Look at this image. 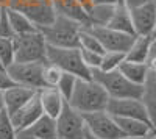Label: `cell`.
Returning <instances> with one entry per match:
<instances>
[{
	"label": "cell",
	"mask_w": 156,
	"mask_h": 139,
	"mask_svg": "<svg viewBox=\"0 0 156 139\" xmlns=\"http://www.w3.org/2000/svg\"><path fill=\"white\" fill-rule=\"evenodd\" d=\"M109 95L106 91L92 78H76L73 92L67 103L81 114L87 112H95V111H103L106 109Z\"/></svg>",
	"instance_id": "obj_1"
},
{
	"label": "cell",
	"mask_w": 156,
	"mask_h": 139,
	"mask_svg": "<svg viewBox=\"0 0 156 139\" xmlns=\"http://www.w3.org/2000/svg\"><path fill=\"white\" fill-rule=\"evenodd\" d=\"M90 75H92V80H95L106 91L109 98H140L142 86L131 83L125 75H122L119 69L108 72L92 69Z\"/></svg>",
	"instance_id": "obj_2"
},
{
	"label": "cell",
	"mask_w": 156,
	"mask_h": 139,
	"mask_svg": "<svg viewBox=\"0 0 156 139\" xmlns=\"http://www.w3.org/2000/svg\"><path fill=\"white\" fill-rule=\"evenodd\" d=\"M81 28H83V25L78 23L76 20L56 14L55 20L51 23L39 27L37 30L42 33L47 45L78 47V34H80Z\"/></svg>",
	"instance_id": "obj_3"
},
{
	"label": "cell",
	"mask_w": 156,
	"mask_h": 139,
	"mask_svg": "<svg viewBox=\"0 0 156 139\" xmlns=\"http://www.w3.org/2000/svg\"><path fill=\"white\" fill-rule=\"evenodd\" d=\"M47 61L58 66L62 72L72 73L76 78H92L90 69L83 62L78 47H53L47 45Z\"/></svg>",
	"instance_id": "obj_4"
},
{
	"label": "cell",
	"mask_w": 156,
	"mask_h": 139,
	"mask_svg": "<svg viewBox=\"0 0 156 139\" xmlns=\"http://www.w3.org/2000/svg\"><path fill=\"white\" fill-rule=\"evenodd\" d=\"M12 42H14V61L47 62V42L39 30L17 34L12 37Z\"/></svg>",
	"instance_id": "obj_5"
},
{
	"label": "cell",
	"mask_w": 156,
	"mask_h": 139,
	"mask_svg": "<svg viewBox=\"0 0 156 139\" xmlns=\"http://www.w3.org/2000/svg\"><path fill=\"white\" fill-rule=\"evenodd\" d=\"M8 8L23 12L37 28L51 23L56 17L50 0H9Z\"/></svg>",
	"instance_id": "obj_6"
},
{
	"label": "cell",
	"mask_w": 156,
	"mask_h": 139,
	"mask_svg": "<svg viewBox=\"0 0 156 139\" xmlns=\"http://www.w3.org/2000/svg\"><path fill=\"white\" fill-rule=\"evenodd\" d=\"M42 67L44 62H11L5 69L14 84L31 87L34 91L42 89L44 81H42Z\"/></svg>",
	"instance_id": "obj_7"
},
{
	"label": "cell",
	"mask_w": 156,
	"mask_h": 139,
	"mask_svg": "<svg viewBox=\"0 0 156 139\" xmlns=\"http://www.w3.org/2000/svg\"><path fill=\"white\" fill-rule=\"evenodd\" d=\"M58 139H84L86 123L81 112L75 111L67 102L56 117Z\"/></svg>",
	"instance_id": "obj_8"
},
{
	"label": "cell",
	"mask_w": 156,
	"mask_h": 139,
	"mask_svg": "<svg viewBox=\"0 0 156 139\" xmlns=\"http://www.w3.org/2000/svg\"><path fill=\"white\" fill-rule=\"evenodd\" d=\"M83 117L86 123V130L100 139H122L123 137L114 117L106 109L87 112V114H83Z\"/></svg>",
	"instance_id": "obj_9"
},
{
	"label": "cell",
	"mask_w": 156,
	"mask_h": 139,
	"mask_svg": "<svg viewBox=\"0 0 156 139\" xmlns=\"http://www.w3.org/2000/svg\"><path fill=\"white\" fill-rule=\"evenodd\" d=\"M92 33L97 36L101 47L105 52H123L126 53L129 45H131L134 34H128L112 30L109 27H89Z\"/></svg>",
	"instance_id": "obj_10"
},
{
	"label": "cell",
	"mask_w": 156,
	"mask_h": 139,
	"mask_svg": "<svg viewBox=\"0 0 156 139\" xmlns=\"http://www.w3.org/2000/svg\"><path fill=\"white\" fill-rule=\"evenodd\" d=\"M106 111L112 117H133L150 122L148 112L140 98H109Z\"/></svg>",
	"instance_id": "obj_11"
},
{
	"label": "cell",
	"mask_w": 156,
	"mask_h": 139,
	"mask_svg": "<svg viewBox=\"0 0 156 139\" xmlns=\"http://www.w3.org/2000/svg\"><path fill=\"white\" fill-rule=\"evenodd\" d=\"M133 28L136 36H153L156 30V2L140 5L129 9Z\"/></svg>",
	"instance_id": "obj_12"
},
{
	"label": "cell",
	"mask_w": 156,
	"mask_h": 139,
	"mask_svg": "<svg viewBox=\"0 0 156 139\" xmlns=\"http://www.w3.org/2000/svg\"><path fill=\"white\" fill-rule=\"evenodd\" d=\"M42 114L44 112H42V106H41V100H39V94L36 92L30 102H27L22 108H19L16 112H12L9 116H11L14 128L19 131V130H27Z\"/></svg>",
	"instance_id": "obj_13"
},
{
	"label": "cell",
	"mask_w": 156,
	"mask_h": 139,
	"mask_svg": "<svg viewBox=\"0 0 156 139\" xmlns=\"http://www.w3.org/2000/svg\"><path fill=\"white\" fill-rule=\"evenodd\" d=\"M36 92H37V91L31 89V87L12 84L11 87H8V89H5V91L2 92L5 111L8 112V114L16 112L19 108H22L27 102H30V100L34 97Z\"/></svg>",
	"instance_id": "obj_14"
},
{
	"label": "cell",
	"mask_w": 156,
	"mask_h": 139,
	"mask_svg": "<svg viewBox=\"0 0 156 139\" xmlns=\"http://www.w3.org/2000/svg\"><path fill=\"white\" fill-rule=\"evenodd\" d=\"M37 94H39V100H41L42 112L56 119L59 112L62 111L64 105H66V98L61 95V92L55 86H45L42 89H39Z\"/></svg>",
	"instance_id": "obj_15"
},
{
	"label": "cell",
	"mask_w": 156,
	"mask_h": 139,
	"mask_svg": "<svg viewBox=\"0 0 156 139\" xmlns=\"http://www.w3.org/2000/svg\"><path fill=\"white\" fill-rule=\"evenodd\" d=\"M50 2L58 16L69 17L72 20H76L78 23H81L83 27H89L87 12L76 0H50Z\"/></svg>",
	"instance_id": "obj_16"
},
{
	"label": "cell",
	"mask_w": 156,
	"mask_h": 139,
	"mask_svg": "<svg viewBox=\"0 0 156 139\" xmlns=\"http://www.w3.org/2000/svg\"><path fill=\"white\" fill-rule=\"evenodd\" d=\"M153 48V36H134L128 52L125 53V59L136 62H147Z\"/></svg>",
	"instance_id": "obj_17"
},
{
	"label": "cell",
	"mask_w": 156,
	"mask_h": 139,
	"mask_svg": "<svg viewBox=\"0 0 156 139\" xmlns=\"http://www.w3.org/2000/svg\"><path fill=\"white\" fill-rule=\"evenodd\" d=\"M114 120L123 136H144L153 133V125L145 120L133 117H114Z\"/></svg>",
	"instance_id": "obj_18"
},
{
	"label": "cell",
	"mask_w": 156,
	"mask_h": 139,
	"mask_svg": "<svg viewBox=\"0 0 156 139\" xmlns=\"http://www.w3.org/2000/svg\"><path fill=\"white\" fill-rule=\"evenodd\" d=\"M140 100L144 103L150 122L153 125L154 119H156V73L150 72L147 80L142 84V94H140Z\"/></svg>",
	"instance_id": "obj_19"
},
{
	"label": "cell",
	"mask_w": 156,
	"mask_h": 139,
	"mask_svg": "<svg viewBox=\"0 0 156 139\" xmlns=\"http://www.w3.org/2000/svg\"><path fill=\"white\" fill-rule=\"evenodd\" d=\"M119 70L131 83L140 84V86L144 84V81L147 80L148 73H150L147 62H136V61H128V59L122 61V64L119 66Z\"/></svg>",
	"instance_id": "obj_20"
},
{
	"label": "cell",
	"mask_w": 156,
	"mask_h": 139,
	"mask_svg": "<svg viewBox=\"0 0 156 139\" xmlns=\"http://www.w3.org/2000/svg\"><path fill=\"white\" fill-rule=\"evenodd\" d=\"M27 130L39 139H58L56 119L50 117L47 114H42L33 125H30Z\"/></svg>",
	"instance_id": "obj_21"
},
{
	"label": "cell",
	"mask_w": 156,
	"mask_h": 139,
	"mask_svg": "<svg viewBox=\"0 0 156 139\" xmlns=\"http://www.w3.org/2000/svg\"><path fill=\"white\" fill-rule=\"evenodd\" d=\"M106 27L117 30V31H122V33H128V34H134V28H133V22H131V16H129V9L123 5L119 3L115 5L114 9V14L109 20V23ZM136 36V34H134Z\"/></svg>",
	"instance_id": "obj_22"
},
{
	"label": "cell",
	"mask_w": 156,
	"mask_h": 139,
	"mask_svg": "<svg viewBox=\"0 0 156 139\" xmlns=\"http://www.w3.org/2000/svg\"><path fill=\"white\" fill-rule=\"evenodd\" d=\"M115 5H92L87 9L89 27H106L114 14Z\"/></svg>",
	"instance_id": "obj_23"
},
{
	"label": "cell",
	"mask_w": 156,
	"mask_h": 139,
	"mask_svg": "<svg viewBox=\"0 0 156 139\" xmlns=\"http://www.w3.org/2000/svg\"><path fill=\"white\" fill-rule=\"evenodd\" d=\"M6 12H8V19H9V23H11V28H12V31H14V36L31 33V31L37 30V27L23 14V12L16 11L12 8H6Z\"/></svg>",
	"instance_id": "obj_24"
},
{
	"label": "cell",
	"mask_w": 156,
	"mask_h": 139,
	"mask_svg": "<svg viewBox=\"0 0 156 139\" xmlns=\"http://www.w3.org/2000/svg\"><path fill=\"white\" fill-rule=\"evenodd\" d=\"M78 48L83 50H89V52H97V53H103V50L100 41L97 39V36L92 33L89 27H83L78 34Z\"/></svg>",
	"instance_id": "obj_25"
},
{
	"label": "cell",
	"mask_w": 156,
	"mask_h": 139,
	"mask_svg": "<svg viewBox=\"0 0 156 139\" xmlns=\"http://www.w3.org/2000/svg\"><path fill=\"white\" fill-rule=\"evenodd\" d=\"M125 59V53L123 52H103L101 55V62H100V70H115L119 69V66L122 64V61Z\"/></svg>",
	"instance_id": "obj_26"
},
{
	"label": "cell",
	"mask_w": 156,
	"mask_h": 139,
	"mask_svg": "<svg viewBox=\"0 0 156 139\" xmlns=\"http://www.w3.org/2000/svg\"><path fill=\"white\" fill-rule=\"evenodd\" d=\"M0 62L6 69L14 62V42L12 37H0Z\"/></svg>",
	"instance_id": "obj_27"
},
{
	"label": "cell",
	"mask_w": 156,
	"mask_h": 139,
	"mask_svg": "<svg viewBox=\"0 0 156 139\" xmlns=\"http://www.w3.org/2000/svg\"><path fill=\"white\" fill-rule=\"evenodd\" d=\"M62 75V70L51 64V62H44V67H42V81H44V86H56L59 78Z\"/></svg>",
	"instance_id": "obj_28"
},
{
	"label": "cell",
	"mask_w": 156,
	"mask_h": 139,
	"mask_svg": "<svg viewBox=\"0 0 156 139\" xmlns=\"http://www.w3.org/2000/svg\"><path fill=\"white\" fill-rule=\"evenodd\" d=\"M75 83H76V77H75V75L62 72V75H61V78H59L58 84L55 86L56 89L61 92V95L66 98V102L70 98V95H72V92H73Z\"/></svg>",
	"instance_id": "obj_29"
},
{
	"label": "cell",
	"mask_w": 156,
	"mask_h": 139,
	"mask_svg": "<svg viewBox=\"0 0 156 139\" xmlns=\"http://www.w3.org/2000/svg\"><path fill=\"white\" fill-rule=\"evenodd\" d=\"M17 130L14 128L11 116L5 109L0 111V139H16Z\"/></svg>",
	"instance_id": "obj_30"
},
{
	"label": "cell",
	"mask_w": 156,
	"mask_h": 139,
	"mask_svg": "<svg viewBox=\"0 0 156 139\" xmlns=\"http://www.w3.org/2000/svg\"><path fill=\"white\" fill-rule=\"evenodd\" d=\"M80 53L83 58V62L92 70V69H98L100 62H101V55L103 53H97V52H89V50H83L80 48Z\"/></svg>",
	"instance_id": "obj_31"
},
{
	"label": "cell",
	"mask_w": 156,
	"mask_h": 139,
	"mask_svg": "<svg viewBox=\"0 0 156 139\" xmlns=\"http://www.w3.org/2000/svg\"><path fill=\"white\" fill-rule=\"evenodd\" d=\"M0 37H14V31L11 28L6 8L0 9Z\"/></svg>",
	"instance_id": "obj_32"
},
{
	"label": "cell",
	"mask_w": 156,
	"mask_h": 139,
	"mask_svg": "<svg viewBox=\"0 0 156 139\" xmlns=\"http://www.w3.org/2000/svg\"><path fill=\"white\" fill-rule=\"evenodd\" d=\"M14 84V81L11 80V77L8 75V72L5 69H0V92H3L5 89L11 87Z\"/></svg>",
	"instance_id": "obj_33"
},
{
	"label": "cell",
	"mask_w": 156,
	"mask_h": 139,
	"mask_svg": "<svg viewBox=\"0 0 156 139\" xmlns=\"http://www.w3.org/2000/svg\"><path fill=\"white\" fill-rule=\"evenodd\" d=\"M151 2V0H122V3L128 8V9H131V8H136V6H140V5H145Z\"/></svg>",
	"instance_id": "obj_34"
},
{
	"label": "cell",
	"mask_w": 156,
	"mask_h": 139,
	"mask_svg": "<svg viewBox=\"0 0 156 139\" xmlns=\"http://www.w3.org/2000/svg\"><path fill=\"white\" fill-rule=\"evenodd\" d=\"M16 139H39V137H36L34 134H31L28 130H19L16 133Z\"/></svg>",
	"instance_id": "obj_35"
},
{
	"label": "cell",
	"mask_w": 156,
	"mask_h": 139,
	"mask_svg": "<svg viewBox=\"0 0 156 139\" xmlns=\"http://www.w3.org/2000/svg\"><path fill=\"white\" fill-rule=\"evenodd\" d=\"M122 0H92V5H119Z\"/></svg>",
	"instance_id": "obj_36"
},
{
	"label": "cell",
	"mask_w": 156,
	"mask_h": 139,
	"mask_svg": "<svg viewBox=\"0 0 156 139\" xmlns=\"http://www.w3.org/2000/svg\"><path fill=\"white\" fill-rule=\"evenodd\" d=\"M122 139H156V133H148V134H144V136H123Z\"/></svg>",
	"instance_id": "obj_37"
},
{
	"label": "cell",
	"mask_w": 156,
	"mask_h": 139,
	"mask_svg": "<svg viewBox=\"0 0 156 139\" xmlns=\"http://www.w3.org/2000/svg\"><path fill=\"white\" fill-rule=\"evenodd\" d=\"M76 2L80 3L84 9H86V12H87V9H89L90 6H92V0H76Z\"/></svg>",
	"instance_id": "obj_38"
},
{
	"label": "cell",
	"mask_w": 156,
	"mask_h": 139,
	"mask_svg": "<svg viewBox=\"0 0 156 139\" xmlns=\"http://www.w3.org/2000/svg\"><path fill=\"white\" fill-rule=\"evenodd\" d=\"M84 139H100V137H97V136H94L92 133H89V131L86 130V133H84Z\"/></svg>",
	"instance_id": "obj_39"
},
{
	"label": "cell",
	"mask_w": 156,
	"mask_h": 139,
	"mask_svg": "<svg viewBox=\"0 0 156 139\" xmlns=\"http://www.w3.org/2000/svg\"><path fill=\"white\" fill-rule=\"evenodd\" d=\"M9 6V0H0V8H8Z\"/></svg>",
	"instance_id": "obj_40"
},
{
	"label": "cell",
	"mask_w": 156,
	"mask_h": 139,
	"mask_svg": "<svg viewBox=\"0 0 156 139\" xmlns=\"http://www.w3.org/2000/svg\"><path fill=\"white\" fill-rule=\"evenodd\" d=\"M2 109H5V106H3V95H2V92H0V111Z\"/></svg>",
	"instance_id": "obj_41"
},
{
	"label": "cell",
	"mask_w": 156,
	"mask_h": 139,
	"mask_svg": "<svg viewBox=\"0 0 156 139\" xmlns=\"http://www.w3.org/2000/svg\"><path fill=\"white\" fill-rule=\"evenodd\" d=\"M153 47H156V31L153 33Z\"/></svg>",
	"instance_id": "obj_42"
},
{
	"label": "cell",
	"mask_w": 156,
	"mask_h": 139,
	"mask_svg": "<svg viewBox=\"0 0 156 139\" xmlns=\"http://www.w3.org/2000/svg\"><path fill=\"white\" fill-rule=\"evenodd\" d=\"M153 131L156 133V119H154V122H153Z\"/></svg>",
	"instance_id": "obj_43"
},
{
	"label": "cell",
	"mask_w": 156,
	"mask_h": 139,
	"mask_svg": "<svg viewBox=\"0 0 156 139\" xmlns=\"http://www.w3.org/2000/svg\"><path fill=\"white\" fill-rule=\"evenodd\" d=\"M0 69H5V67H3V66H2V62H0Z\"/></svg>",
	"instance_id": "obj_44"
},
{
	"label": "cell",
	"mask_w": 156,
	"mask_h": 139,
	"mask_svg": "<svg viewBox=\"0 0 156 139\" xmlns=\"http://www.w3.org/2000/svg\"><path fill=\"white\" fill-rule=\"evenodd\" d=\"M153 48H154V50H156V47H153Z\"/></svg>",
	"instance_id": "obj_45"
},
{
	"label": "cell",
	"mask_w": 156,
	"mask_h": 139,
	"mask_svg": "<svg viewBox=\"0 0 156 139\" xmlns=\"http://www.w3.org/2000/svg\"><path fill=\"white\" fill-rule=\"evenodd\" d=\"M154 2H156V0H154Z\"/></svg>",
	"instance_id": "obj_46"
},
{
	"label": "cell",
	"mask_w": 156,
	"mask_h": 139,
	"mask_svg": "<svg viewBox=\"0 0 156 139\" xmlns=\"http://www.w3.org/2000/svg\"><path fill=\"white\" fill-rule=\"evenodd\" d=\"M0 9H2V8H0Z\"/></svg>",
	"instance_id": "obj_47"
},
{
	"label": "cell",
	"mask_w": 156,
	"mask_h": 139,
	"mask_svg": "<svg viewBox=\"0 0 156 139\" xmlns=\"http://www.w3.org/2000/svg\"><path fill=\"white\" fill-rule=\"evenodd\" d=\"M154 31H156V30H154Z\"/></svg>",
	"instance_id": "obj_48"
}]
</instances>
